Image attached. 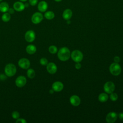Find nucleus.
I'll list each match as a JSON object with an SVG mask.
<instances>
[{
	"label": "nucleus",
	"mask_w": 123,
	"mask_h": 123,
	"mask_svg": "<svg viewBox=\"0 0 123 123\" xmlns=\"http://www.w3.org/2000/svg\"><path fill=\"white\" fill-rule=\"evenodd\" d=\"M70 56V51L66 47L62 48L58 52V57L62 61H66L69 60Z\"/></svg>",
	"instance_id": "nucleus-1"
},
{
	"label": "nucleus",
	"mask_w": 123,
	"mask_h": 123,
	"mask_svg": "<svg viewBox=\"0 0 123 123\" xmlns=\"http://www.w3.org/2000/svg\"><path fill=\"white\" fill-rule=\"evenodd\" d=\"M4 72L7 76H13L16 73V67L15 65L12 63H8L6 64L5 67Z\"/></svg>",
	"instance_id": "nucleus-2"
},
{
	"label": "nucleus",
	"mask_w": 123,
	"mask_h": 123,
	"mask_svg": "<svg viewBox=\"0 0 123 123\" xmlns=\"http://www.w3.org/2000/svg\"><path fill=\"white\" fill-rule=\"evenodd\" d=\"M109 70L112 75L117 76L120 74L121 72V67L118 63L114 62L111 64L110 66Z\"/></svg>",
	"instance_id": "nucleus-3"
},
{
	"label": "nucleus",
	"mask_w": 123,
	"mask_h": 123,
	"mask_svg": "<svg viewBox=\"0 0 123 123\" xmlns=\"http://www.w3.org/2000/svg\"><path fill=\"white\" fill-rule=\"evenodd\" d=\"M71 58L75 62H79L83 59V53L78 50H74L71 53Z\"/></svg>",
	"instance_id": "nucleus-4"
},
{
	"label": "nucleus",
	"mask_w": 123,
	"mask_h": 123,
	"mask_svg": "<svg viewBox=\"0 0 123 123\" xmlns=\"http://www.w3.org/2000/svg\"><path fill=\"white\" fill-rule=\"evenodd\" d=\"M43 19V15L40 12H35L31 17V21L34 24L40 23Z\"/></svg>",
	"instance_id": "nucleus-5"
},
{
	"label": "nucleus",
	"mask_w": 123,
	"mask_h": 123,
	"mask_svg": "<svg viewBox=\"0 0 123 123\" xmlns=\"http://www.w3.org/2000/svg\"><path fill=\"white\" fill-rule=\"evenodd\" d=\"M18 64L20 67L24 69H27L29 68L30 65V62L29 60L26 58H21L18 62Z\"/></svg>",
	"instance_id": "nucleus-6"
},
{
	"label": "nucleus",
	"mask_w": 123,
	"mask_h": 123,
	"mask_svg": "<svg viewBox=\"0 0 123 123\" xmlns=\"http://www.w3.org/2000/svg\"><path fill=\"white\" fill-rule=\"evenodd\" d=\"M115 89V85L112 82H107L104 85V90L105 92L111 94L114 91Z\"/></svg>",
	"instance_id": "nucleus-7"
},
{
	"label": "nucleus",
	"mask_w": 123,
	"mask_h": 123,
	"mask_svg": "<svg viewBox=\"0 0 123 123\" xmlns=\"http://www.w3.org/2000/svg\"><path fill=\"white\" fill-rule=\"evenodd\" d=\"M25 38V40L28 42H32L34 41L36 38V34L35 32L32 30H30L26 32Z\"/></svg>",
	"instance_id": "nucleus-8"
},
{
	"label": "nucleus",
	"mask_w": 123,
	"mask_h": 123,
	"mask_svg": "<svg viewBox=\"0 0 123 123\" xmlns=\"http://www.w3.org/2000/svg\"><path fill=\"white\" fill-rule=\"evenodd\" d=\"M15 83L17 87H22L26 83V78L23 75H20L16 78Z\"/></svg>",
	"instance_id": "nucleus-9"
},
{
	"label": "nucleus",
	"mask_w": 123,
	"mask_h": 123,
	"mask_svg": "<svg viewBox=\"0 0 123 123\" xmlns=\"http://www.w3.org/2000/svg\"><path fill=\"white\" fill-rule=\"evenodd\" d=\"M118 117V114L115 112H109L106 117V121L108 123H114Z\"/></svg>",
	"instance_id": "nucleus-10"
},
{
	"label": "nucleus",
	"mask_w": 123,
	"mask_h": 123,
	"mask_svg": "<svg viewBox=\"0 0 123 123\" xmlns=\"http://www.w3.org/2000/svg\"><path fill=\"white\" fill-rule=\"evenodd\" d=\"M13 8L15 11L17 12H22L25 10V4L23 2L18 1L13 3Z\"/></svg>",
	"instance_id": "nucleus-11"
},
{
	"label": "nucleus",
	"mask_w": 123,
	"mask_h": 123,
	"mask_svg": "<svg viewBox=\"0 0 123 123\" xmlns=\"http://www.w3.org/2000/svg\"><path fill=\"white\" fill-rule=\"evenodd\" d=\"M47 70L50 74H54L56 73L57 70V66L53 62H49L47 64Z\"/></svg>",
	"instance_id": "nucleus-12"
},
{
	"label": "nucleus",
	"mask_w": 123,
	"mask_h": 123,
	"mask_svg": "<svg viewBox=\"0 0 123 123\" xmlns=\"http://www.w3.org/2000/svg\"><path fill=\"white\" fill-rule=\"evenodd\" d=\"M63 88V85L60 81L55 82L52 85V89H53V90L56 92H60L62 91Z\"/></svg>",
	"instance_id": "nucleus-13"
},
{
	"label": "nucleus",
	"mask_w": 123,
	"mask_h": 123,
	"mask_svg": "<svg viewBox=\"0 0 123 123\" xmlns=\"http://www.w3.org/2000/svg\"><path fill=\"white\" fill-rule=\"evenodd\" d=\"M48 7V3L46 1L42 0L40 1L37 5V9L38 11L41 12H45L47 11Z\"/></svg>",
	"instance_id": "nucleus-14"
},
{
	"label": "nucleus",
	"mask_w": 123,
	"mask_h": 123,
	"mask_svg": "<svg viewBox=\"0 0 123 123\" xmlns=\"http://www.w3.org/2000/svg\"><path fill=\"white\" fill-rule=\"evenodd\" d=\"M70 102L72 105L77 106L80 104L81 100L79 97L77 95H73L70 98Z\"/></svg>",
	"instance_id": "nucleus-15"
},
{
	"label": "nucleus",
	"mask_w": 123,
	"mask_h": 123,
	"mask_svg": "<svg viewBox=\"0 0 123 123\" xmlns=\"http://www.w3.org/2000/svg\"><path fill=\"white\" fill-rule=\"evenodd\" d=\"M72 14L73 12L72 10L70 9H66L63 11L62 13V17L64 19L68 20L72 17Z\"/></svg>",
	"instance_id": "nucleus-16"
},
{
	"label": "nucleus",
	"mask_w": 123,
	"mask_h": 123,
	"mask_svg": "<svg viewBox=\"0 0 123 123\" xmlns=\"http://www.w3.org/2000/svg\"><path fill=\"white\" fill-rule=\"evenodd\" d=\"M25 50H26V52L28 54H33L36 52L37 48L35 45H34L33 44H30V45H28L26 47Z\"/></svg>",
	"instance_id": "nucleus-17"
},
{
	"label": "nucleus",
	"mask_w": 123,
	"mask_h": 123,
	"mask_svg": "<svg viewBox=\"0 0 123 123\" xmlns=\"http://www.w3.org/2000/svg\"><path fill=\"white\" fill-rule=\"evenodd\" d=\"M9 9V6L7 2L3 1L0 3V11L2 12H7Z\"/></svg>",
	"instance_id": "nucleus-18"
},
{
	"label": "nucleus",
	"mask_w": 123,
	"mask_h": 123,
	"mask_svg": "<svg viewBox=\"0 0 123 123\" xmlns=\"http://www.w3.org/2000/svg\"><path fill=\"white\" fill-rule=\"evenodd\" d=\"M108 98H109V97L108 95L105 93H100L99 95L98 98L99 101L101 102H106L108 99Z\"/></svg>",
	"instance_id": "nucleus-19"
},
{
	"label": "nucleus",
	"mask_w": 123,
	"mask_h": 123,
	"mask_svg": "<svg viewBox=\"0 0 123 123\" xmlns=\"http://www.w3.org/2000/svg\"><path fill=\"white\" fill-rule=\"evenodd\" d=\"M44 17L48 20H52L54 18L55 14L52 11H48L45 13Z\"/></svg>",
	"instance_id": "nucleus-20"
},
{
	"label": "nucleus",
	"mask_w": 123,
	"mask_h": 123,
	"mask_svg": "<svg viewBox=\"0 0 123 123\" xmlns=\"http://www.w3.org/2000/svg\"><path fill=\"white\" fill-rule=\"evenodd\" d=\"M11 18V14L7 12H4L1 16V19L4 22H9Z\"/></svg>",
	"instance_id": "nucleus-21"
},
{
	"label": "nucleus",
	"mask_w": 123,
	"mask_h": 123,
	"mask_svg": "<svg viewBox=\"0 0 123 123\" xmlns=\"http://www.w3.org/2000/svg\"><path fill=\"white\" fill-rule=\"evenodd\" d=\"M26 74H27V76L28 78H31V79L34 78L35 76V75H36L35 71L32 68L28 69L27 71Z\"/></svg>",
	"instance_id": "nucleus-22"
},
{
	"label": "nucleus",
	"mask_w": 123,
	"mask_h": 123,
	"mask_svg": "<svg viewBox=\"0 0 123 123\" xmlns=\"http://www.w3.org/2000/svg\"><path fill=\"white\" fill-rule=\"evenodd\" d=\"M49 51L51 54H55L57 52L58 49L55 46L51 45L49 48Z\"/></svg>",
	"instance_id": "nucleus-23"
},
{
	"label": "nucleus",
	"mask_w": 123,
	"mask_h": 123,
	"mask_svg": "<svg viewBox=\"0 0 123 123\" xmlns=\"http://www.w3.org/2000/svg\"><path fill=\"white\" fill-rule=\"evenodd\" d=\"M110 97V99L113 101H115L118 99L117 94L115 93H113V92L111 93V95Z\"/></svg>",
	"instance_id": "nucleus-24"
},
{
	"label": "nucleus",
	"mask_w": 123,
	"mask_h": 123,
	"mask_svg": "<svg viewBox=\"0 0 123 123\" xmlns=\"http://www.w3.org/2000/svg\"><path fill=\"white\" fill-rule=\"evenodd\" d=\"M40 63L43 66H46L48 63V60L45 58H42L40 60Z\"/></svg>",
	"instance_id": "nucleus-25"
},
{
	"label": "nucleus",
	"mask_w": 123,
	"mask_h": 123,
	"mask_svg": "<svg viewBox=\"0 0 123 123\" xmlns=\"http://www.w3.org/2000/svg\"><path fill=\"white\" fill-rule=\"evenodd\" d=\"M12 116L14 119H17L19 118L20 116V113L17 111H13L12 113Z\"/></svg>",
	"instance_id": "nucleus-26"
},
{
	"label": "nucleus",
	"mask_w": 123,
	"mask_h": 123,
	"mask_svg": "<svg viewBox=\"0 0 123 123\" xmlns=\"http://www.w3.org/2000/svg\"><path fill=\"white\" fill-rule=\"evenodd\" d=\"M38 0H29V3L30 5L34 6L37 5V3Z\"/></svg>",
	"instance_id": "nucleus-27"
},
{
	"label": "nucleus",
	"mask_w": 123,
	"mask_h": 123,
	"mask_svg": "<svg viewBox=\"0 0 123 123\" xmlns=\"http://www.w3.org/2000/svg\"><path fill=\"white\" fill-rule=\"evenodd\" d=\"M26 121L23 118H18L16 121V123H26Z\"/></svg>",
	"instance_id": "nucleus-28"
},
{
	"label": "nucleus",
	"mask_w": 123,
	"mask_h": 123,
	"mask_svg": "<svg viewBox=\"0 0 123 123\" xmlns=\"http://www.w3.org/2000/svg\"><path fill=\"white\" fill-rule=\"evenodd\" d=\"M14 11L15 10L13 8H9L8 11V12L10 14H13L14 12Z\"/></svg>",
	"instance_id": "nucleus-29"
},
{
	"label": "nucleus",
	"mask_w": 123,
	"mask_h": 123,
	"mask_svg": "<svg viewBox=\"0 0 123 123\" xmlns=\"http://www.w3.org/2000/svg\"><path fill=\"white\" fill-rule=\"evenodd\" d=\"M114 61L115 62H117L118 63L120 61V58L119 56H115L114 58Z\"/></svg>",
	"instance_id": "nucleus-30"
},
{
	"label": "nucleus",
	"mask_w": 123,
	"mask_h": 123,
	"mask_svg": "<svg viewBox=\"0 0 123 123\" xmlns=\"http://www.w3.org/2000/svg\"><path fill=\"white\" fill-rule=\"evenodd\" d=\"M75 67L76 69H80L81 67V64L79 62H76L75 65Z\"/></svg>",
	"instance_id": "nucleus-31"
},
{
	"label": "nucleus",
	"mask_w": 123,
	"mask_h": 123,
	"mask_svg": "<svg viewBox=\"0 0 123 123\" xmlns=\"http://www.w3.org/2000/svg\"><path fill=\"white\" fill-rule=\"evenodd\" d=\"M119 119L123 121V112H120L118 115Z\"/></svg>",
	"instance_id": "nucleus-32"
},
{
	"label": "nucleus",
	"mask_w": 123,
	"mask_h": 123,
	"mask_svg": "<svg viewBox=\"0 0 123 123\" xmlns=\"http://www.w3.org/2000/svg\"><path fill=\"white\" fill-rule=\"evenodd\" d=\"M54 90H53V89H50L49 90V93H50V94H53V93H54Z\"/></svg>",
	"instance_id": "nucleus-33"
},
{
	"label": "nucleus",
	"mask_w": 123,
	"mask_h": 123,
	"mask_svg": "<svg viewBox=\"0 0 123 123\" xmlns=\"http://www.w3.org/2000/svg\"><path fill=\"white\" fill-rule=\"evenodd\" d=\"M19 1H22V2H25V1H26L27 0H19Z\"/></svg>",
	"instance_id": "nucleus-34"
},
{
	"label": "nucleus",
	"mask_w": 123,
	"mask_h": 123,
	"mask_svg": "<svg viewBox=\"0 0 123 123\" xmlns=\"http://www.w3.org/2000/svg\"><path fill=\"white\" fill-rule=\"evenodd\" d=\"M55 1H56V2H60V1H62V0H54Z\"/></svg>",
	"instance_id": "nucleus-35"
},
{
	"label": "nucleus",
	"mask_w": 123,
	"mask_h": 123,
	"mask_svg": "<svg viewBox=\"0 0 123 123\" xmlns=\"http://www.w3.org/2000/svg\"><path fill=\"white\" fill-rule=\"evenodd\" d=\"M3 0H0V2H1V1H2Z\"/></svg>",
	"instance_id": "nucleus-36"
}]
</instances>
